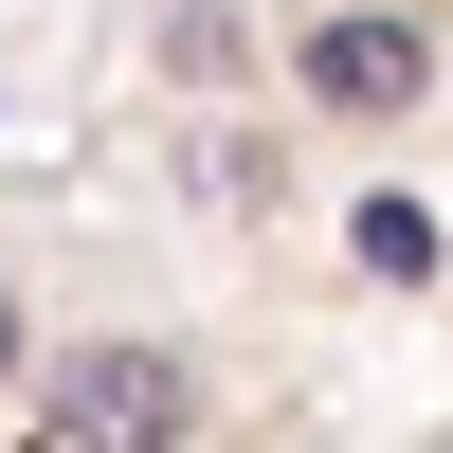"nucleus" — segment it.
Wrapping results in <instances>:
<instances>
[{
  "label": "nucleus",
  "mask_w": 453,
  "mask_h": 453,
  "mask_svg": "<svg viewBox=\"0 0 453 453\" xmlns=\"http://www.w3.org/2000/svg\"><path fill=\"white\" fill-rule=\"evenodd\" d=\"M181 418H200L181 345H73L36 381V453H181Z\"/></svg>",
  "instance_id": "nucleus-1"
},
{
  "label": "nucleus",
  "mask_w": 453,
  "mask_h": 453,
  "mask_svg": "<svg viewBox=\"0 0 453 453\" xmlns=\"http://www.w3.org/2000/svg\"><path fill=\"white\" fill-rule=\"evenodd\" d=\"M309 91L363 109V127L418 109V91H435V19H326V36H309Z\"/></svg>",
  "instance_id": "nucleus-2"
},
{
  "label": "nucleus",
  "mask_w": 453,
  "mask_h": 453,
  "mask_svg": "<svg viewBox=\"0 0 453 453\" xmlns=\"http://www.w3.org/2000/svg\"><path fill=\"white\" fill-rule=\"evenodd\" d=\"M345 236H363V273H381V290H435V218H418V200H363Z\"/></svg>",
  "instance_id": "nucleus-3"
},
{
  "label": "nucleus",
  "mask_w": 453,
  "mask_h": 453,
  "mask_svg": "<svg viewBox=\"0 0 453 453\" xmlns=\"http://www.w3.org/2000/svg\"><path fill=\"white\" fill-rule=\"evenodd\" d=\"M0 381H19V309H0Z\"/></svg>",
  "instance_id": "nucleus-4"
}]
</instances>
